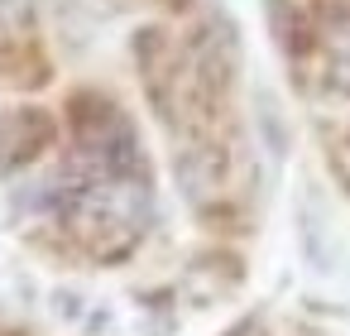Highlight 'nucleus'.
<instances>
[{"mask_svg":"<svg viewBox=\"0 0 350 336\" xmlns=\"http://www.w3.org/2000/svg\"><path fill=\"white\" fill-rule=\"evenodd\" d=\"M149 211H154V197H149L144 173H87L63 197L68 231L96 259L130 255L149 226Z\"/></svg>","mask_w":350,"mask_h":336,"instance_id":"f257e3e1","label":"nucleus"},{"mask_svg":"<svg viewBox=\"0 0 350 336\" xmlns=\"http://www.w3.org/2000/svg\"><path fill=\"white\" fill-rule=\"evenodd\" d=\"M72 144L87 173H139V140L125 111L106 96L72 101Z\"/></svg>","mask_w":350,"mask_h":336,"instance_id":"f03ea898","label":"nucleus"},{"mask_svg":"<svg viewBox=\"0 0 350 336\" xmlns=\"http://www.w3.org/2000/svg\"><path fill=\"white\" fill-rule=\"evenodd\" d=\"M53 140V120L34 106L25 111H0V173H15L34 164Z\"/></svg>","mask_w":350,"mask_h":336,"instance_id":"7ed1b4c3","label":"nucleus"},{"mask_svg":"<svg viewBox=\"0 0 350 336\" xmlns=\"http://www.w3.org/2000/svg\"><path fill=\"white\" fill-rule=\"evenodd\" d=\"M312 34H317V49L326 53V63L336 73H350V0H326V5H317Z\"/></svg>","mask_w":350,"mask_h":336,"instance_id":"20e7f679","label":"nucleus"},{"mask_svg":"<svg viewBox=\"0 0 350 336\" xmlns=\"http://www.w3.org/2000/svg\"><path fill=\"white\" fill-rule=\"evenodd\" d=\"M178 178H183V192H187L192 202H206V197H216V192H221V183H226L221 149H211V144H197V149H187V154L178 159Z\"/></svg>","mask_w":350,"mask_h":336,"instance_id":"39448f33","label":"nucleus"},{"mask_svg":"<svg viewBox=\"0 0 350 336\" xmlns=\"http://www.w3.org/2000/svg\"><path fill=\"white\" fill-rule=\"evenodd\" d=\"M34 39V10L29 0H0V63H10Z\"/></svg>","mask_w":350,"mask_h":336,"instance_id":"423d86ee","label":"nucleus"},{"mask_svg":"<svg viewBox=\"0 0 350 336\" xmlns=\"http://www.w3.org/2000/svg\"><path fill=\"white\" fill-rule=\"evenodd\" d=\"M230 336H264V331H259V326H254V322H245V326H235V331H230Z\"/></svg>","mask_w":350,"mask_h":336,"instance_id":"0eeeda50","label":"nucleus"}]
</instances>
